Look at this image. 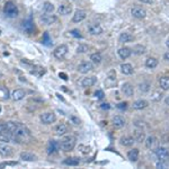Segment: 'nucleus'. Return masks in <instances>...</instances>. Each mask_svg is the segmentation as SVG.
<instances>
[{
    "mask_svg": "<svg viewBox=\"0 0 169 169\" xmlns=\"http://www.w3.org/2000/svg\"><path fill=\"white\" fill-rule=\"evenodd\" d=\"M115 84H116V73L115 71H110V72L108 73V77H107L106 81H105V84H106L108 88H112Z\"/></svg>",
    "mask_w": 169,
    "mask_h": 169,
    "instance_id": "14",
    "label": "nucleus"
},
{
    "mask_svg": "<svg viewBox=\"0 0 169 169\" xmlns=\"http://www.w3.org/2000/svg\"><path fill=\"white\" fill-rule=\"evenodd\" d=\"M140 1H142V3H151L152 0H140Z\"/></svg>",
    "mask_w": 169,
    "mask_h": 169,
    "instance_id": "49",
    "label": "nucleus"
},
{
    "mask_svg": "<svg viewBox=\"0 0 169 169\" xmlns=\"http://www.w3.org/2000/svg\"><path fill=\"white\" fill-rule=\"evenodd\" d=\"M135 142V139L133 136H122L121 138V143L124 146H131Z\"/></svg>",
    "mask_w": 169,
    "mask_h": 169,
    "instance_id": "23",
    "label": "nucleus"
},
{
    "mask_svg": "<svg viewBox=\"0 0 169 169\" xmlns=\"http://www.w3.org/2000/svg\"><path fill=\"white\" fill-rule=\"evenodd\" d=\"M88 29H89V33L93 34V35H99V34L103 33V28L98 24H90L88 26Z\"/></svg>",
    "mask_w": 169,
    "mask_h": 169,
    "instance_id": "19",
    "label": "nucleus"
},
{
    "mask_svg": "<svg viewBox=\"0 0 169 169\" xmlns=\"http://www.w3.org/2000/svg\"><path fill=\"white\" fill-rule=\"evenodd\" d=\"M90 60H91L94 63H96V64L100 63V62H101L100 53H94V54H91V55H90Z\"/></svg>",
    "mask_w": 169,
    "mask_h": 169,
    "instance_id": "36",
    "label": "nucleus"
},
{
    "mask_svg": "<svg viewBox=\"0 0 169 169\" xmlns=\"http://www.w3.org/2000/svg\"><path fill=\"white\" fill-rule=\"evenodd\" d=\"M32 73L33 74H35L36 77H42L43 74L45 73V69L42 67H35L34 68V70L32 71Z\"/></svg>",
    "mask_w": 169,
    "mask_h": 169,
    "instance_id": "34",
    "label": "nucleus"
},
{
    "mask_svg": "<svg viewBox=\"0 0 169 169\" xmlns=\"http://www.w3.org/2000/svg\"><path fill=\"white\" fill-rule=\"evenodd\" d=\"M117 107L118 108H121V110H125V108H126V103H121V104H118L117 105Z\"/></svg>",
    "mask_w": 169,
    "mask_h": 169,
    "instance_id": "45",
    "label": "nucleus"
},
{
    "mask_svg": "<svg viewBox=\"0 0 169 169\" xmlns=\"http://www.w3.org/2000/svg\"><path fill=\"white\" fill-rule=\"evenodd\" d=\"M131 14H132V16L134 17V18H136V19H142V18H144L146 15V10H144L143 8H141V7H133L132 9H131Z\"/></svg>",
    "mask_w": 169,
    "mask_h": 169,
    "instance_id": "10",
    "label": "nucleus"
},
{
    "mask_svg": "<svg viewBox=\"0 0 169 169\" xmlns=\"http://www.w3.org/2000/svg\"><path fill=\"white\" fill-rule=\"evenodd\" d=\"M165 101H166V104H167V105H168V106H169V96H168V97H167L166 99H165Z\"/></svg>",
    "mask_w": 169,
    "mask_h": 169,
    "instance_id": "50",
    "label": "nucleus"
},
{
    "mask_svg": "<svg viewBox=\"0 0 169 169\" xmlns=\"http://www.w3.org/2000/svg\"><path fill=\"white\" fill-rule=\"evenodd\" d=\"M163 58H165V60H167V61H169V52H168V53L165 54V55H163Z\"/></svg>",
    "mask_w": 169,
    "mask_h": 169,
    "instance_id": "47",
    "label": "nucleus"
},
{
    "mask_svg": "<svg viewBox=\"0 0 169 169\" xmlns=\"http://www.w3.org/2000/svg\"><path fill=\"white\" fill-rule=\"evenodd\" d=\"M67 53H68V46L64 44L59 45V46L53 51V55L55 56L56 59H59V60L63 59V58L67 55Z\"/></svg>",
    "mask_w": 169,
    "mask_h": 169,
    "instance_id": "6",
    "label": "nucleus"
},
{
    "mask_svg": "<svg viewBox=\"0 0 169 169\" xmlns=\"http://www.w3.org/2000/svg\"><path fill=\"white\" fill-rule=\"evenodd\" d=\"M120 42L121 43H127V42H131L133 39V36L131 35L130 33H122L120 35Z\"/></svg>",
    "mask_w": 169,
    "mask_h": 169,
    "instance_id": "28",
    "label": "nucleus"
},
{
    "mask_svg": "<svg viewBox=\"0 0 169 169\" xmlns=\"http://www.w3.org/2000/svg\"><path fill=\"white\" fill-rule=\"evenodd\" d=\"M41 20H42L44 24H46V25H52V24H54V23L56 22V16H54V15H42V17H41Z\"/></svg>",
    "mask_w": 169,
    "mask_h": 169,
    "instance_id": "17",
    "label": "nucleus"
},
{
    "mask_svg": "<svg viewBox=\"0 0 169 169\" xmlns=\"http://www.w3.org/2000/svg\"><path fill=\"white\" fill-rule=\"evenodd\" d=\"M155 155L157 156L159 160H167V159H169V150L160 146V148H157L155 150Z\"/></svg>",
    "mask_w": 169,
    "mask_h": 169,
    "instance_id": "7",
    "label": "nucleus"
},
{
    "mask_svg": "<svg viewBox=\"0 0 169 169\" xmlns=\"http://www.w3.org/2000/svg\"><path fill=\"white\" fill-rule=\"evenodd\" d=\"M76 146V138L73 135H67L62 139L61 141V148L63 151L69 152L73 150V148Z\"/></svg>",
    "mask_w": 169,
    "mask_h": 169,
    "instance_id": "2",
    "label": "nucleus"
},
{
    "mask_svg": "<svg viewBox=\"0 0 169 169\" xmlns=\"http://www.w3.org/2000/svg\"><path fill=\"white\" fill-rule=\"evenodd\" d=\"M159 84L162 90H168L169 89V77H161L159 79Z\"/></svg>",
    "mask_w": 169,
    "mask_h": 169,
    "instance_id": "25",
    "label": "nucleus"
},
{
    "mask_svg": "<svg viewBox=\"0 0 169 169\" xmlns=\"http://www.w3.org/2000/svg\"><path fill=\"white\" fill-rule=\"evenodd\" d=\"M0 141L5 142V143H9L13 141V134L9 131V129L5 123H0Z\"/></svg>",
    "mask_w": 169,
    "mask_h": 169,
    "instance_id": "4",
    "label": "nucleus"
},
{
    "mask_svg": "<svg viewBox=\"0 0 169 169\" xmlns=\"http://www.w3.org/2000/svg\"><path fill=\"white\" fill-rule=\"evenodd\" d=\"M131 53H132V51L129 48H121L118 50V55L121 56L122 59H127L131 55Z\"/></svg>",
    "mask_w": 169,
    "mask_h": 169,
    "instance_id": "24",
    "label": "nucleus"
},
{
    "mask_svg": "<svg viewBox=\"0 0 169 169\" xmlns=\"http://www.w3.org/2000/svg\"><path fill=\"white\" fill-rule=\"evenodd\" d=\"M156 143V138L155 136H148L146 141V148H152V146H155Z\"/></svg>",
    "mask_w": 169,
    "mask_h": 169,
    "instance_id": "38",
    "label": "nucleus"
},
{
    "mask_svg": "<svg viewBox=\"0 0 169 169\" xmlns=\"http://www.w3.org/2000/svg\"><path fill=\"white\" fill-rule=\"evenodd\" d=\"M63 165H67V166H78L79 159L78 158H67L65 160H63Z\"/></svg>",
    "mask_w": 169,
    "mask_h": 169,
    "instance_id": "31",
    "label": "nucleus"
},
{
    "mask_svg": "<svg viewBox=\"0 0 169 169\" xmlns=\"http://www.w3.org/2000/svg\"><path fill=\"white\" fill-rule=\"evenodd\" d=\"M43 10H44L45 13H52V11L54 10L53 3H50V1H45V3H43Z\"/></svg>",
    "mask_w": 169,
    "mask_h": 169,
    "instance_id": "33",
    "label": "nucleus"
},
{
    "mask_svg": "<svg viewBox=\"0 0 169 169\" xmlns=\"http://www.w3.org/2000/svg\"><path fill=\"white\" fill-rule=\"evenodd\" d=\"M22 28L26 33L32 34L35 29V26H34V23L32 20V18H28V19H25L24 22L22 23Z\"/></svg>",
    "mask_w": 169,
    "mask_h": 169,
    "instance_id": "9",
    "label": "nucleus"
},
{
    "mask_svg": "<svg viewBox=\"0 0 169 169\" xmlns=\"http://www.w3.org/2000/svg\"><path fill=\"white\" fill-rule=\"evenodd\" d=\"M55 132H56V134L58 135H63V134H65V133L68 132V127H67V125L65 124H59L58 126L55 127Z\"/></svg>",
    "mask_w": 169,
    "mask_h": 169,
    "instance_id": "30",
    "label": "nucleus"
},
{
    "mask_svg": "<svg viewBox=\"0 0 169 169\" xmlns=\"http://www.w3.org/2000/svg\"><path fill=\"white\" fill-rule=\"evenodd\" d=\"M0 112H1V106H0Z\"/></svg>",
    "mask_w": 169,
    "mask_h": 169,
    "instance_id": "53",
    "label": "nucleus"
},
{
    "mask_svg": "<svg viewBox=\"0 0 169 169\" xmlns=\"http://www.w3.org/2000/svg\"><path fill=\"white\" fill-rule=\"evenodd\" d=\"M71 120H72V121L74 122V124H80V120L76 118V117H74V116H72V117H71Z\"/></svg>",
    "mask_w": 169,
    "mask_h": 169,
    "instance_id": "46",
    "label": "nucleus"
},
{
    "mask_svg": "<svg viewBox=\"0 0 169 169\" xmlns=\"http://www.w3.org/2000/svg\"><path fill=\"white\" fill-rule=\"evenodd\" d=\"M96 81H97V79H96V77H87V78H84L81 81V84L82 87L84 88H88V87H91V86H94V84H96Z\"/></svg>",
    "mask_w": 169,
    "mask_h": 169,
    "instance_id": "18",
    "label": "nucleus"
},
{
    "mask_svg": "<svg viewBox=\"0 0 169 169\" xmlns=\"http://www.w3.org/2000/svg\"><path fill=\"white\" fill-rule=\"evenodd\" d=\"M121 69L124 74H132L133 73V67L130 64V63H124V64H122Z\"/></svg>",
    "mask_w": 169,
    "mask_h": 169,
    "instance_id": "29",
    "label": "nucleus"
},
{
    "mask_svg": "<svg viewBox=\"0 0 169 169\" xmlns=\"http://www.w3.org/2000/svg\"><path fill=\"white\" fill-rule=\"evenodd\" d=\"M71 11H72V7L70 5H65V3L60 5L59 8H58V13L62 16H67V15L70 14Z\"/></svg>",
    "mask_w": 169,
    "mask_h": 169,
    "instance_id": "15",
    "label": "nucleus"
},
{
    "mask_svg": "<svg viewBox=\"0 0 169 169\" xmlns=\"http://www.w3.org/2000/svg\"><path fill=\"white\" fill-rule=\"evenodd\" d=\"M86 17H87V14H86V11L84 10H77L72 17V22L73 23H80V22H82Z\"/></svg>",
    "mask_w": 169,
    "mask_h": 169,
    "instance_id": "13",
    "label": "nucleus"
},
{
    "mask_svg": "<svg viewBox=\"0 0 169 169\" xmlns=\"http://www.w3.org/2000/svg\"><path fill=\"white\" fill-rule=\"evenodd\" d=\"M20 159L24 161H35L37 157L32 152H22L20 153Z\"/></svg>",
    "mask_w": 169,
    "mask_h": 169,
    "instance_id": "20",
    "label": "nucleus"
},
{
    "mask_svg": "<svg viewBox=\"0 0 169 169\" xmlns=\"http://www.w3.org/2000/svg\"><path fill=\"white\" fill-rule=\"evenodd\" d=\"M39 120H41V122H42L43 124H52L55 122L56 116L54 113H51V112L43 113L42 115L39 116Z\"/></svg>",
    "mask_w": 169,
    "mask_h": 169,
    "instance_id": "5",
    "label": "nucleus"
},
{
    "mask_svg": "<svg viewBox=\"0 0 169 169\" xmlns=\"http://www.w3.org/2000/svg\"><path fill=\"white\" fill-rule=\"evenodd\" d=\"M94 69V65L91 62H82L81 64L78 65V71L80 73H88Z\"/></svg>",
    "mask_w": 169,
    "mask_h": 169,
    "instance_id": "11",
    "label": "nucleus"
},
{
    "mask_svg": "<svg viewBox=\"0 0 169 169\" xmlns=\"http://www.w3.org/2000/svg\"><path fill=\"white\" fill-rule=\"evenodd\" d=\"M25 96H26V93L24 89H15L14 91L11 93V98L14 99L15 101L22 100Z\"/></svg>",
    "mask_w": 169,
    "mask_h": 169,
    "instance_id": "12",
    "label": "nucleus"
},
{
    "mask_svg": "<svg viewBox=\"0 0 169 169\" xmlns=\"http://www.w3.org/2000/svg\"><path fill=\"white\" fill-rule=\"evenodd\" d=\"M0 156L5 158H9L13 156V148L8 146L7 143H1L0 144Z\"/></svg>",
    "mask_w": 169,
    "mask_h": 169,
    "instance_id": "8",
    "label": "nucleus"
},
{
    "mask_svg": "<svg viewBox=\"0 0 169 169\" xmlns=\"http://www.w3.org/2000/svg\"><path fill=\"white\" fill-rule=\"evenodd\" d=\"M3 13L9 18H15L18 16V8L13 1H7L3 6Z\"/></svg>",
    "mask_w": 169,
    "mask_h": 169,
    "instance_id": "3",
    "label": "nucleus"
},
{
    "mask_svg": "<svg viewBox=\"0 0 169 169\" xmlns=\"http://www.w3.org/2000/svg\"><path fill=\"white\" fill-rule=\"evenodd\" d=\"M140 90H142V91H148V90H149V84H140Z\"/></svg>",
    "mask_w": 169,
    "mask_h": 169,
    "instance_id": "43",
    "label": "nucleus"
},
{
    "mask_svg": "<svg viewBox=\"0 0 169 169\" xmlns=\"http://www.w3.org/2000/svg\"><path fill=\"white\" fill-rule=\"evenodd\" d=\"M0 35H1V31H0Z\"/></svg>",
    "mask_w": 169,
    "mask_h": 169,
    "instance_id": "54",
    "label": "nucleus"
},
{
    "mask_svg": "<svg viewBox=\"0 0 169 169\" xmlns=\"http://www.w3.org/2000/svg\"><path fill=\"white\" fill-rule=\"evenodd\" d=\"M58 149H59V144H58V142H56L55 140H50V142H49V144H48V153L49 155H52V153L56 152L58 151Z\"/></svg>",
    "mask_w": 169,
    "mask_h": 169,
    "instance_id": "21",
    "label": "nucleus"
},
{
    "mask_svg": "<svg viewBox=\"0 0 169 169\" xmlns=\"http://www.w3.org/2000/svg\"><path fill=\"white\" fill-rule=\"evenodd\" d=\"M42 42H43V44H45V45H51V44H52V43H51L52 41H51L50 36H49V33H48V32H45L44 35H43Z\"/></svg>",
    "mask_w": 169,
    "mask_h": 169,
    "instance_id": "40",
    "label": "nucleus"
},
{
    "mask_svg": "<svg viewBox=\"0 0 169 169\" xmlns=\"http://www.w3.org/2000/svg\"><path fill=\"white\" fill-rule=\"evenodd\" d=\"M60 77H62V79H64V80H67V79H68L64 73H60Z\"/></svg>",
    "mask_w": 169,
    "mask_h": 169,
    "instance_id": "48",
    "label": "nucleus"
},
{
    "mask_svg": "<svg viewBox=\"0 0 169 169\" xmlns=\"http://www.w3.org/2000/svg\"><path fill=\"white\" fill-rule=\"evenodd\" d=\"M95 95H96V97L98 99H103L104 98V93H103V90H97L95 93Z\"/></svg>",
    "mask_w": 169,
    "mask_h": 169,
    "instance_id": "42",
    "label": "nucleus"
},
{
    "mask_svg": "<svg viewBox=\"0 0 169 169\" xmlns=\"http://www.w3.org/2000/svg\"><path fill=\"white\" fill-rule=\"evenodd\" d=\"M122 91H123L124 95L127 96V97H131V96H133V94H134L133 86L131 84H129V82H126V84H124L123 86H122Z\"/></svg>",
    "mask_w": 169,
    "mask_h": 169,
    "instance_id": "16",
    "label": "nucleus"
},
{
    "mask_svg": "<svg viewBox=\"0 0 169 169\" xmlns=\"http://www.w3.org/2000/svg\"><path fill=\"white\" fill-rule=\"evenodd\" d=\"M127 158H129L131 161L135 162V161L139 159V150L138 149H132L131 151H129V153H127Z\"/></svg>",
    "mask_w": 169,
    "mask_h": 169,
    "instance_id": "27",
    "label": "nucleus"
},
{
    "mask_svg": "<svg viewBox=\"0 0 169 169\" xmlns=\"http://www.w3.org/2000/svg\"><path fill=\"white\" fill-rule=\"evenodd\" d=\"M134 139H135V141H138V142H142V141L144 140V133H143V131H135Z\"/></svg>",
    "mask_w": 169,
    "mask_h": 169,
    "instance_id": "37",
    "label": "nucleus"
},
{
    "mask_svg": "<svg viewBox=\"0 0 169 169\" xmlns=\"http://www.w3.org/2000/svg\"><path fill=\"white\" fill-rule=\"evenodd\" d=\"M87 51H88V46L84 44H80L78 48H77V52H78V53H84V52H87Z\"/></svg>",
    "mask_w": 169,
    "mask_h": 169,
    "instance_id": "41",
    "label": "nucleus"
},
{
    "mask_svg": "<svg viewBox=\"0 0 169 169\" xmlns=\"http://www.w3.org/2000/svg\"><path fill=\"white\" fill-rule=\"evenodd\" d=\"M146 106H148V101L142 100V99L136 100L133 103V108H134V110H143V108H146Z\"/></svg>",
    "mask_w": 169,
    "mask_h": 169,
    "instance_id": "26",
    "label": "nucleus"
},
{
    "mask_svg": "<svg viewBox=\"0 0 169 169\" xmlns=\"http://www.w3.org/2000/svg\"><path fill=\"white\" fill-rule=\"evenodd\" d=\"M144 52H146V48H144L143 45H135L134 48H133V53L134 54L140 55V54H143Z\"/></svg>",
    "mask_w": 169,
    "mask_h": 169,
    "instance_id": "35",
    "label": "nucleus"
},
{
    "mask_svg": "<svg viewBox=\"0 0 169 169\" xmlns=\"http://www.w3.org/2000/svg\"><path fill=\"white\" fill-rule=\"evenodd\" d=\"M158 168H169V160H160L159 162H157Z\"/></svg>",
    "mask_w": 169,
    "mask_h": 169,
    "instance_id": "39",
    "label": "nucleus"
},
{
    "mask_svg": "<svg viewBox=\"0 0 169 169\" xmlns=\"http://www.w3.org/2000/svg\"><path fill=\"white\" fill-rule=\"evenodd\" d=\"M3 72H1V71H0V78H1V77H3Z\"/></svg>",
    "mask_w": 169,
    "mask_h": 169,
    "instance_id": "52",
    "label": "nucleus"
},
{
    "mask_svg": "<svg viewBox=\"0 0 169 169\" xmlns=\"http://www.w3.org/2000/svg\"><path fill=\"white\" fill-rule=\"evenodd\" d=\"M71 34H72L73 36H76V37H81V34H80V32L77 31V29H73V31H71Z\"/></svg>",
    "mask_w": 169,
    "mask_h": 169,
    "instance_id": "44",
    "label": "nucleus"
},
{
    "mask_svg": "<svg viewBox=\"0 0 169 169\" xmlns=\"http://www.w3.org/2000/svg\"><path fill=\"white\" fill-rule=\"evenodd\" d=\"M146 65L150 69H153L158 65V60L156 58H148L146 60Z\"/></svg>",
    "mask_w": 169,
    "mask_h": 169,
    "instance_id": "32",
    "label": "nucleus"
},
{
    "mask_svg": "<svg viewBox=\"0 0 169 169\" xmlns=\"http://www.w3.org/2000/svg\"><path fill=\"white\" fill-rule=\"evenodd\" d=\"M113 125L116 129H121V127H123L125 125V120L123 117H121V116H115L113 118Z\"/></svg>",
    "mask_w": 169,
    "mask_h": 169,
    "instance_id": "22",
    "label": "nucleus"
},
{
    "mask_svg": "<svg viewBox=\"0 0 169 169\" xmlns=\"http://www.w3.org/2000/svg\"><path fill=\"white\" fill-rule=\"evenodd\" d=\"M6 125L13 134V142L23 143L31 138V131L19 122H6Z\"/></svg>",
    "mask_w": 169,
    "mask_h": 169,
    "instance_id": "1",
    "label": "nucleus"
},
{
    "mask_svg": "<svg viewBox=\"0 0 169 169\" xmlns=\"http://www.w3.org/2000/svg\"><path fill=\"white\" fill-rule=\"evenodd\" d=\"M166 44H167V46H168V48H169V38H168V41H167V43H166Z\"/></svg>",
    "mask_w": 169,
    "mask_h": 169,
    "instance_id": "51",
    "label": "nucleus"
}]
</instances>
